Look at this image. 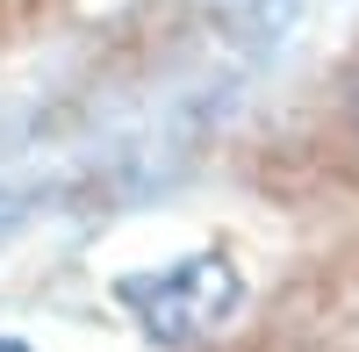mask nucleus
Instances as JSON below:
<instances>
[{
    "label": "nucleus",
    "mask_w": 359,
    "mask_h": 352,
    "mask_svg": "<svg viewBox=\"0 0 359 352\" xmlns=\"http://www.w3.org/2000/svg\"><path fill=\"white\" fill-rule=\"evenodd\" d=\"M115 302L130 309V324L144 345H201L216 338L237 309H245V273H237L230 252H187L158 273H123L115 280Z\"/></svg>",
    "instance_id": "obj_1"
},
{
    "label": "nucleus",
    "mask_w": 359,
    "mask_h": 352,
    "mask_svg": "<svg viewBox=\"0 0 359 352\" xmlns=\"http://www.w3.org/2000/svg\"><path fill=\"white\" fill-rule=\"evenodd\" d=\"M0 352H36V345H22V338H8V331H0Z\"/></svg>",
    "instance_id": "obj_2"
},
{
    "label": "nucleus",
    "mask_w": 359,
    "mask_h": 352,
    "mask_svg": "<svg viewBox=\"0 0 359 352\" xmlns=\"http://www.w3.org/2000/svg\"><path fill=\"white\" fill-rule=\"evenodd\" d=\"M352 123H359V94H352Z\"/></svg>",
    "instance_id": "obj_3"
}]
</instances>
